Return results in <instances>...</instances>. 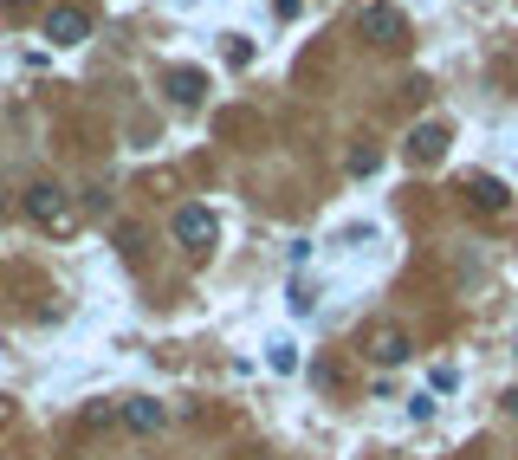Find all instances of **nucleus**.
I'll return each mask as SVG.
<instances>
[{"label": "nucleus", "mask_w": 518, "mask_h": 460, "mask_svg": "<svg viewBox=\"0 0 518 460\" xmlns=\"http://www.w3.org/2000/svg\"><path fill=\"white\" fill-rule=\"evenodd\" d=\"M26 214H33V227L52 234V240L78 234V208H72V195H65L59 182H33V188H26Z\"/></svg>", "instance_id": "f257e3e1"}, {"label": "nucleus", "mask_w": 518, "mask_h": 460, "mask_svg": "<svg viewBox=\"0 0 518 460\" xmlns=\"http://www.w3.org/2000/svg\"><path fill=\"white\" fill-rule=\"evenodd\" d=\"M169 234H175V247L182 253H214L221 247V214L214 208H201V201H182V208H175V221H169Z\"/></svg>", "instance_id": "f03ea898"}, {"label": "nucleus", "mask_w": 518, "mask_h": 460, "mask_svg": "<svg viewBox=\"0 0 518 460\" xmlns=\"http://www.w3.org/2000/svg\"><path fill=\"white\" fill-rule=\"evenodd\" d=\"M363 357H370L376 370H395V363L415 357V331H408V324H376L370 344H363Z\"/></svg>", "instance_id": "7ed1b4c3"}, {"label": "nucleus", "mask_w": 518, "mask_h": 460, "mask_svg": "<svg viewBox=\"0 0 518 460\" xmlns=\"http://www.w3.org/2000/svg\"><path fill=\"white\" fill-rule=\"evenodd\" d=\"M460 195H467L473 214H506V208H512V188L499 182V175H467V182H460Z\"/></svg>", "instance_id": "20e7f679"}, {"label": "nucleus", "mask_w": 518, "mask_h": 460, "mask_svg": "<svg viewBox=\"0 0 518 460\" xmlns=\"http://www.w3.org/2000/svg\"><path fill=\"white\" fill-rule=\"evenodd\" d=\"M46 39H52V46H78V39H91V13L72 7V0H65V7H52V13H46Z\"/></svg>", "instance_id": "39448f33"}, {"label": "nucleus", "mask_w": 518, "mask_h": 460, "mask_svg": "<svg viewBox=\"0 0 518 460\" xmlns=\"http://www.w3.org/2000/svg\"><path fill=\"white\" fill-rule=\"evenodd\" d=\"M357 26H363V39H383V46H402V39H408V20H402L395 7H383V0H376V7H363Z\"/></svg>", "instance_id": "423d86ee"}, {"label": "nucleus", "mask_w": 518, "mask_h": 460, "mask_svg": "<svg viewBox=\"0 0 518 460\" xmlns=\"http://www.w3.org/2000/svg\"><path fill=\"white\" fill-rule=\"evenodd\" d=\"M117 415H124V428H130V435H162V428H169V409H162L156 396H130Z\"/></svg>", "instance_id": "0eeeda50"}, {"label": "nucleus", "mask_w": 518, "mask_h": 460, "mask_svg": "<svg viewBox=\"0 0 518 460\" xmlns=\"http://www.w3.org/2000/svg\"><path fill=\"white\" fill-rule=\"evenodd\" d=\"M447 156V124H415L408 130V162H441Z\"/></svg>", "instance_id": "6e6552de"}, {"label": "nucleus", "mask_w": 518, "mask_h": 460, "mask_svg": "<svg viewBox=\"0 0 518 460\" xmlns=\"http://www.w3.org/2000/svg\"><path fill=\"white\" fill-rule=\"evenodd\" d=\"M201 85H208V78H201L195 65H175V72H169V98L175 104H201Z\"/></svg>", "instance_id": "1a4fd4ad"}, {"label": "nucleus", "mask_w": 518, "mask_h": 460, "mask_svg": "<svg viewBox=\"0 0 518 460\" xmlns=\"http://www.w3.org/2000/svg\"><path fill=\"white\" fill-rule=\"evenodd\" d=\"M272 370L292 376V370H298V350H292V344H272Z\"/></svg>", "instance_id": "9d476101"}, {"label": "nucleus", "mask_w": 518, "mask_h": 460, "mask_svg": "<svg viewBox=\"0 0 518 460\" xmlns=\"http://www.w3.org/2000/svg\"><path fill=\"white\" fill-rule=\"evenodd\" d=\"M376 162H383V156H376V150H350V175H370V169H376Z\"/></svg>", "instance_id": "9b49d317"}, {"label": "nucleus", "mask_w": 518, "mask_h": 460, "mask_svg": "<svg viewBox=\"0 0 518 460\" xmlns=\"http://www.w3.org/2000/svg\"><path fill=\"white\" fill-rule=\"evenodd\" d=\"M428 383H434V396H447V389H454V383H460V376H454V363H441V370H434V376H428Z\"/></svg>", "instance_id": "f8f14e48"}, {"label": "nucleus", "mask_w": 518, "mask_h": 460, "mask_svg": "<svg viewBox=\"0 0 518 460\" xmlns=\"http://www.w3.org/2000/svg\"><path fill=\"white\" fill-rule=\"evenodd\" d=\"M26 7H33V0H0V13H26Z\"/></svg>", "instance_id": "ddd939ff"}, {"label": "nucleus", "mask_w": 518, "mask_h": 460, "mask_svg": "<svg viewBox=\"0 0 518 460\" xmlns=\"http://www.w3.org/2000/svg\"><path fill=\"white\" fill-rule=\"evenodd\" d=\"M506 415H518V389H506Z\"/></svg>", "instance_id": "4468645a"}, {"label": "nucleus", "mask_w": 518, "mask_h": 460, "mask_svg": "<svg viewBox=\"0 0 518 460\" xmlns=\"http://www.w3.org/2000/svg\"><path fill=\"white\" fill-rule=\"evenodd\" d=\"M0 422H7V402H0Z\"/></svg>", "instance_id": "2eb2a0df"}, {"label": "nucleus", "mask_w": 518, "mask_h": 460, "mask_svg": "<svg viewBox=\"0 0 518 460\" xmlns=\"http://www.w3.org/2000/svg\"><path fill=\"white\" fill-rule=\"evenodd\" d=\"M512 357H518V344H512Z\"/></svg>", "instance_id": "dca6fc26"}]
</instances>
